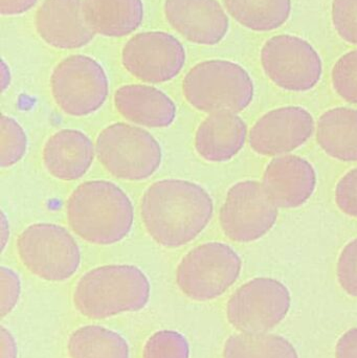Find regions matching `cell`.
I'll return each mask as SVG.
<instances>
[{
	"instance_id": "cell-36",
	"label": "cell",
	"mask_w": 357,
	"mask_h": 358,
	"mask_svg": "<svg viewBox=\"0 0 357 358\" xmlns=\"http://www.w3.org/2000/svg\"><path fill=\"white\" fill-rule=\"evenodd\" d=\"M10 84V71L8 69V65L6 64L4 60H2L1 63V87L2 92H6L8 90V86Z\"/></svg>"
},
{
	"instance_id": "cell-27",
	"label": "cell",
	"mask_w": 357,
	"mask_h": 358,
	"mask_svg": "<svg viewBox=\"0 0 357 358\" xmlns=\"http://www.w3.org/2000/svg\"><path fill=\"white\" fill-rule=\"evenodd\" d=\"M333 90L346 102L357 104V50L342 56L333 66Z\"/></svg>"
},
{
	"instance_id": "cell-12",
	"label": "cell",
	"mask_w": 357,
	"mask_h": 358,
	"mask_svg": "<svg viewBox=\"0 0 357 358\" xmlns=\"http://www.w3.org/2000/svg\"><path fill=\"white\" fill-rule=\"evenodd\" d=\"M186 61L184 44L171 34L161 31L136 34L122 50L124 69L145 83L172 81L182 73Z\"/></svg>"
},
{
	"instance_id": "cell-18",
	"label": "cell",
	"mask_w": 357,
	"mask_h": 358,
	"mask_svg": "<svg viewBox=\"0 0 357 358\" xmlns=\"http://www.w3.org/2000/svg\"><path fill=\"white\" fill-rule=\"evenodd\" d=\"M115 109L131 123L147 128H167L176 119L175 103L159 88L145 84H130L115 92Z\"/></svg>"
},
{
	"instance_id": "cell-35",
	"label": "cell",
	"mask_w": 357,
	"mask_h": 358,
	"mask_svg": "<svg viewBox=\"0 0 357 358\" xmlns=\"http://www.w3.org/2000/svg\"><path fill=\"white\" fill-rule=\"evenodd\" d=\"M0 236H1V250H6V244H8V237H10V224H8V219L6 218L4 212H1V218H0Z\"/></svg>"
},
{
	"instance_id": "cell-16",
	"label": "cell",
	"mask_w": 357,
	"mask_h": 358,
	"mask_svg": "<svg viewBox=\"0 0 357 358\" xmlns=\"http://www.w3.org/2000/svg\"><path fill=\"white\" fill-rule=\"evenodd\" d=\"M262 185L278 208H299L314 194L316 174L309 162L297 155H285L268 164Z\"/></svg>"
},
{
	"instance_id": "cell-25",
	"label": "cell",
	"mask_w": 357,
	"mask_h": 358,
	"mask_svg": "<svg viewBox=\"0 0 357 358\" xmlns=\"http://www.w3.org/2000/svg\"><path fill=\"white\" fill-rule=\"evenodd\" d=\"M0 126V166L6 169L17 165L24 157L29 141L20 124L13 117L2 115Z\"/></svg>"
},
{
	"instance_id": "cell-13",
	"label": "cell",
	"mask_w": 357,
	"mask_h": 358,
	"mask_svg": "<svg viewBox=\"0 0 357 358\" xmlns=\"http://www.w3.org/2000/svg\"><path fill=\"white\" fill-rule=\"evenodd\" d=\"M314 121L303 107L286 106L264 115L249 132L253 151L265 157L293 152L312 136Z\"/></svg>"
},
{
	"instance_id": "cell-8",
	"label": "cell",
	"mask_w": 357,
	"mask_h": 358,
	"mask_svg": "<svg viewBox=\"0 0 357 358\" xmlns=\"http://www.w3.org/2000/svg\"><path fill=\"white\" fill-rule=\"evenodd\" d=\"M57 106L71 117H87L106 102L109 81L102 65L86 55H73L61 61L50 77Z\"/></svg>"
},
{
	"instance_id": "cell-22",
	"label": "cell",
	"mask_w": 357,
	"mask_h": 358,
	"mask_svg": "<svg viewBox=\"0 0 357 358\" xmlns=\"http://www.w3.org/2000/svg\"><path fill=\"white\" fill-rule=\"evenodd\" d=\"M67 351L71 358H130L127 341L113 330L87 325L69 336Z\"/></svg>"
},
{
	"instance_id": "cell-10",
	"label": "cell",
	"mask_w": 357,
	"mask_h": 358,
	"mask_svg": "<svg viewBox=\"0 0 357 358\" xmlns=\"http://www.w3.org/2000/svg\"><path fill=\"white\" fill-rule=\"evenodd\" d=\"M260 59L270 81L287 92L312 90L322 77L320 55L309 42L297 36L270 38L262 48Z\"/></svg>"
},
{
	"instance_id": "cell-23",
	"label": "cell",
	"mask_w": 357,
	"mask_h": 358,
	"mask_svg": "<svg viewBox=\"0 0 357 358\" xmlns=\"http://www.w3.org/2000/svg\"><path fill=\"white\" fill-rule=\"evenodd\" d=\"M224 3L237 22L260 33L282 27L291 13V0H224Z\"/></svg>"
},
{
	"instance_id": "cell-34",
	"label": "cell",
	"mask_w": 357,
	"mask_h": 358,
	"mask_svg": "<svg viewBox=\"0 0 357 358\" xmlns=\"http://www.w3.org/2000/svg\"><path fill=\"white\" fill-rule=\"evenodd\" d=\"M1 358H17L18 349L13 334L3 326L1 327Z\"/></svg>"
},
{
	"instance_id": "cell-24",
	"label": "cell",
	"mask_w": 357,
	"mask_h": 358,
	"mask_svg": "<svg viewBox=\"0 0 357 358\" xmlns=\"http://www.w3.org/2000/svg\"><path fill=\"white\" fill-rule=\"evenodd\" d=\"M222 358H299L293 345L270 334H235L228 338Z\"/></svg>"
},
{
	"instance_id": "cell-4",
	"label": "cell",
	"mask_w": 357,
	"mask_h": 358,
	"mask_svg": "<svg viewBox=\"0 0 357 358\" xmlns=\"http://www.w3.org/2000/svg\"><path fill=\"white\" fill-rule=\"evenodd\" d=\"M182 94L187 102L201 113H239L254 100L255 86L241 65L228 60H207L190 69Z\"/></svg>"
},
{
	"instance_id": "cell-17",
	"label": "cell",
	"mask_w": 357,
	"mask_h": 358,
	"mask_svg": "<svg viewBox=\"0 0 357 358\" xmlns=\"http://www.w3.org/2000/svg\"><path fill=\"white\" fill-rule=\"evenodd\" d=\"M96 155V146L87 134L80 130L62 129L46 141L42 161L52 178L73 181L89 171Z\"/></svg>"
},
{
	"instance_id": "cell-3",
	"label": "cell",
	"mask_w": 357,
	"mask_h": 358,
	"mask_svg": "<svg viewBox=\"0 0 357 358\" xmlns=\"http://www.w3.org/2000/svg\"><path fill=\"white\" fill-rule=\"evenodd\" d=\"M150 294V282L142 269L130 264H111L86 273L75 285L73 300L84 317L105 320L142 310Z\"/></svg>"
},
{
	"instance_id": "cell-30",
	"label": "cell",
	"mask_w": 357,
	"mask_h": 358,
	"mask_svg": "<svg viewBox=\"0 0 357 358\" xmlns=\"http://www.w3.org/2000/svg\"><path fill=\"white\" fill-rule=\"evenodd\" d=\"M21 296V281L18 273L10 267L0 268V311L6 317L14 310Z\"/></svg>"
},
{
	"instance_id": "cell-5",
	"label": "cell",
	"mask_w": 357,
	"mask_h": 358,
	"mask_svg": "<svg viewBox=\"0 0 357 358\" xmlns=\"http://www.w3.org/2000/svg\"><path fill=\"white\" fill-rule=\"evenodd\" d=\"M96 152L103 167L115 178L140 181L156 173L163 150L156 138L138 126L115 123L96 138Z\"/></svg>"
},
{
	"instance_id": "cell-15",
	"label": "cell",
	"mask_w": 357,
	"mask_h": 358,
	"mask_svg": "<svg viewBox=\"0 0 357 358\" xmlns=\"http://www.w3.org/2000/svg\"><path fill=\"white\" fill-rule=\"evenodd\" d=\"M35 22L39 37L58 50L84 48L96 36L86 22L83 0H44Z\"/></svg>"
},
{
	"instance_id": "cell-28",
	"label": "cell",
	"mask_w": 357,
	"mask_h": 358,
	"mask_svg": "<svg viewBox=\"0 0 357 358\" xmlns=\"http://www.w3.org/2000/svg\"><path fill=\"white\" fill-rule=\"evenodd\" d=\"M331 16L340 37L357 44V0H333Z\"/></svg>"
},
{
	"instance_id": "cell-26",
	"label": "cell",
	"mask_w": 357,
	"mask_h": 358,
	"mask_svg": "<svg viewBox=\"0 0 357 358\" xmlns=\"http://www.w3.org/2000/svg\"><path fill=\"white\" fill-rule=\"evenodd\" d=\"M143 358H190V345L180 332L161 330L145 343Z\"/></svg>"
},
{
	"instance_id": "cell-19",
	"label": "cell",
	"mask_w": 357,
	"mask_h": 358,
	"mask_svg": "<svg viewBox=\"0 0 357 358\" xmlns=\"http://www.w3.org/2000/svg\"><path fill=\"white\" fill-rule=\"evenodd\" d=\"M247 136V124L236 113H213L197 128L195 150L210 163H226L242 150Z\"/></svg>"
},
{
	"instance_id": "cell-29",
	"label": "cell",
	"mask_w": 357,
	"mask_h": 358,
	"mask_svg": "<svg viewBox=\"0 0 357 358\" xmlns=\"http://www.w3.org/2000/svg\"><path fill=\"white\" fill-rule=\"evenodd\" d=\"M337 280L346 294L357 298V238L342 250L337 261Z\"/></svg>"
},
{
	"instance_id": "cell-11",
	"label": "cell",
	"mask_w": 357,
	"mask_h": 358,
	"mask_svg": "<svg viewBox=\"0 0 357 358\" xmlns=\"http://www.w3.org/2000/svg\"><path fill=\"white\" fill-rule=\"evenodd\" d=\"M219 219L228 239L249 243L272 229L278 219V206L259 181H240L228 189Z\"/></svg>"
},
{
	"instance_id": "cell-14",
	"label": "cell",
	"mask_w": 357,
	"mask_h": 358,
	"mask_svg": "<svg viewBox=\"0 0 357 358\" xmlns=\"http://www.w3.org/2000/svg\"><path fill=\"white\" fill-rule=\"evenodd\" d=\"M163 13L174 31L199 45L220 43L230 29L228 15L217 0H165Z\"/></svg>"
},
{
	"instance_id": "cell-2",
	"label": "cell",
	"mask_w": 357,
	"mask_h": 358,
	"mask_svg": "<svg viewBox=\"0 0 357 358\" xmlns=\"http://www.w3.org/2000/svg\"><path fill=\"white\" fill-rule=\"evenodd\" d=\"M66 212L71 229L96 245L119 243L133 227L131 200L119 185L108 180L78 185L67 201Z\"/></svg>"
},
{
	"instance_id": "cell-31",
	"label": "cell",
	"mask_w": 357,
	"mask_h": 358,
	"mask_svg": "<svg viewBox=\"0 0 357 358\" xmlns=\"http://www.w3.org/2000/svg\"><path fill=\"white\" fill-rule=\"evenodd\" d=\"M335 203L344 214L357 218V168L348 172L337 182Z\"/></svg>"
},
{
	"instance_id": "cell-33",
	"label": "cell",
	"mask_w": 357,
	"mask_h": 358,
	"mask_svg": "<svg viewBox=\"0 0 357 358\" xmlns=\"http://www.w3.org/2000/svg\"><path fill=\"white\" fill-rule=\"evenodd\" d=\"M38 0H0L2 16H19L31 10Z\"/></svg>"
},
{
	"instance_id": "cell-1",
	"label": "cell",
	"mask_w": 357,
	"mask_h": 358,
	"mask_svg": "<svg viewBox=\"0 0 357 358\" xmlns=\"http://www.w3.org/2000/svg\"><path fill=\"white\" fill-rule=\"evenodd\" d=\"M214 202L207 189L184 179H163L151 185L140 200V215L151 238L166 248L196 239L211 222Z\"/></svg>"
},
{
	"instance_id": "cell-32",
	"label": "cell",
	"mask_w": 357,
	"mask_h": 358,
	"mask_svg": "<svg viewBox=\"0 0 357 358\" xmlns=\"http://www.w3.org/2000/svg\"><path fill=\"white\" fill-rule=\"evenodd\" d=\"M335 358H357V328H352L343 334L337 347Z\"/></svg>"
},
{
	"instance_id": "cell-7",
	"label": "cell",
	"mask_w": 357,
	"mask_h": 358,
	"mask_svg": "<svg viewBox=\"0 0 357 358\" xmlns=\"http://www.w3.org/2000/svg\"><path fill=\"white\" fill-rule=\"evenodd\" d=\"M23 266L40 279L64 282L81 264V250L65 227L54 223H35L27 227L17 241Z\"/></svg>"
},
{
	"instance_id": "cell-20",
	"label": "cell",
	"mask_w": 357,
	"mask_h": 358,
	"mask_svg": "<svg viewBox=\"0 0 357 358\" xmlns=\"http://www.w3.org/2000/svg\"><path fill=\"white\" fill-rule=\"evenodd\" d=\"M143 0H84L86 22L94 34L121 38L134 33L144 21Z\"/></svg>"
},
{
	"instance_id": "cell-21",
	"label": "cell",
	"mask_w": 357,
	"mask_h": 358,
	"mask_svg": "<svg viewBox=\"0 0 357 358\" xmlns=\"http://www.w3.org/2000/svg\"><path fill=\"white\" fill-rule=\"evenodd\" d=\"M316 140L333 159L357 162V109L337 107L321 115Z\"/></svg>"
},
{
	"instance_id": "cell-6",
	"label": "cell",
	"mask_w": 357,
	"mask_h": 358,
	"mask_svg": "<svg viewBox=\"0 0 357 358\" xmlns=\"http://www.w3.org/2000/svg\"><path fill=\"white\" fill-rule=\"evenodd\" d=\"M242 269L239 255L228 244L207 242L191 250L176 269V284L191 300L207 302L226 294Z\"/></svg>"
},
{
	"instance_id": "cell-9",
	"label": "cell",
	"mask_w": 357,
	"mask_h": 358,
	"mask_svg": "<svg viewBox=\"0 0 357 358\" xmlns=\"http://www.w3.org/2000/svg\"><path fill=\"white\" fill-rule=\"evenodd\" d=\"M289 288L272 278H256L243 284L226 304L228 323L241 334H266L291 309Z\"/></svg>"
}]
</instances>
